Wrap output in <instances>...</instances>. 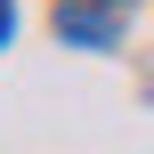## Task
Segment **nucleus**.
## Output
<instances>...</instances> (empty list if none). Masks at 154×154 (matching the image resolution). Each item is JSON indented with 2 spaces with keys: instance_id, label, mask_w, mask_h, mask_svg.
<instances>
[{
  "instance_id": "2",
  "label": "nucleus",
  "mask_w": 154,
  "mask_h": 154,
  "mask_svg": "<svg viewBox=\"0 0 154 154\" xmlns=\"http://www.w3.org/2000/svg\"><path fill=\"white\" fill-rule=\"evenodd\" d=\"M8 32H16V8H8V0H0V49H8Z\"/></svg>"
},
{
  "instance_id": "1",
  "label": "nucleus",
  "mask_w": 154,
  "mask_h": 154,
  "mask_svg": "<svg viewBox=\"0 0 154 154\" xmlns=\"http://www.w3.org/2000/svg\"><path fill=\"white\" fill-rule=\"evenodd\" d=\"M57 32H65V41H97V49H106V41H114V16H106L97 0H57Z\"/></svg>"
}]
</instances>
